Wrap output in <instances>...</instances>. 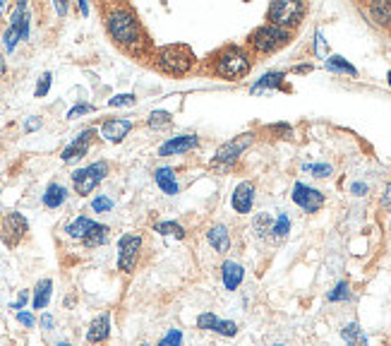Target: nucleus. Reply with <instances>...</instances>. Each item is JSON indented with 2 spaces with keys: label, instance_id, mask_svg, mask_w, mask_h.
Returning <instances> with one entry per match:
<instances>
[{
  "label": "nucleus",
  "instance_id": "f257e3e1",
  "mask_svg": "<svg viewBox=\"0 0 391 346\" xmlns=\"http://www.w3.org/2000/svg\"><path fill=\"white\" fill-rule=\"evenodd\" d=\"M106 29L116 44L127 49L142 46V27L130 8H111L106 15Z\"/></svg>",
  "mask_w": 391,
  "mask_h": 346
},
{
  "label": "nucleus",
  "instance_id": "f03ea898",
  "mask_svg": "<svg viewBox=\"0 0 391 346\" xmlns=\"http://www.w3.org/2000/svg\"><path fill=\"white\" fill-rule=\"evenodd\" d=\"M252 60L240 46H228V49L219 51L214 58V73L224 79H240L250 73Z\"/></svg>",
  "mask_w": 391,
  "mask_h": 346
},
{
  "label": "nucleus",
  "instance_id": "7ed1b4c3",
  "mask_svg": "<svg viewBox=\"0 0 391 346\" xmlns=\"http://www.w3.org/2000/svg\"><path fill=\"white\" fill-rule=\"evenodd\" d=\"M154 60H157V68L166 75H185L195 65V55L187 46H163Z\"/></svg>",
  "mask_w": 391,
  "mask_h": 346
},
{
  "label": "nucleus",
  "instance_id": "20e7f679",
  "mask_svg": "<svg viewBox=\"0 0 391 346\" xmlns=\"http://www.w3.org/2000/svg\"><path fill=\"white\" fill-rule=\"evenodd\" d=\"M291 39H293V34H291L288 29L265 25V27H257V29L250 34L247 41L257 53H274V51L284 49L286 44H291Z\"/></svg>",
  "mask_w": 391,
  "mask_h": 346
},
{
  "label": "nucleus",
  "instance_id": "39448f33",
  "mask_svg": "<svg viewBox=\"0 0 391 346\" xmlns=\"http://www.w3.org/2000/svg\"><path fill=\"white\" fill-rule=\"evenodd\" d=\"M305 3H298V0H276L271 3L269 10H267V20L274 27H281V29H293L303 22L305 17Z\"/></svg>",
  "mask_w": 391,
  "mask_h": 346
},
{
  "label": "nucleus",
  "instance_id": "423d86ee",
  "mask_svg": "<svg viewBox=\"0 0 391 346\" xmlns=\"http://www.w3.org/2000/svg\"><path fill=\"white\" fill-rule=\"evenodd\" d=\"M29 25H31L29 8H27V3H17L10 15V27H8L5 34H3V44H5L8 53H12L20 41L29 39Z\"/></svg>",
  "mask_w": 391,
  "mask_h": 346
},
{
  "label": "nucleus",
  "instance_id": "0eeeda50",
  "mask_svg": "<svg viewBox=\"0 0 391 346\" xmlns=\"http://www.w3.org/2000/svg\"><path fill=\"white\" fill-rule=\"evenodd\" d=\"M108 176V164L106 161H96V164H89L84 169H77L72 173V186L77 195H89L103 178Z\"/></svg>",
  "mask_w": 391,
  "mask_h": 346
},
{
  "label": "nucleus",
  "instance_id": "6e6552de",
  "mask_svg": "<svg viewBox=\"0 0 391 346\" xmlns=\"http://www.w3.org/2000/svg\"><path fill=\"white\" fill-rule=\"evenodd\" d=\"M252 142H254V132H245V135L233 137L230 142H226V145H221L219 149H216L214 159H211V166H216V169H228V166H233L235 161H238V156L243 154Z\"/></svg>",
  "mask_w": 391,
  "mask_h": 346
},
{
  "label": "nucleus",
  "instance_id": "1a4fd4ad",
  "mask_svg": "<svg viewBox=\"0 0 391 346\" xmlns=\"http://www.w3.org/2000/svg\"><path fill=\"white\" fill-rule=\"evenodd\" d=\"M139 250H142V238L137 234H125L118 240V269L122 274H130L135 269Z\"/></svg>",
  "mask_w": 391,
  "mask_h": 346
},
{
  "label": "nucleus",
  "instance_id": "9d476101",
  "mask_svg": "<svg viewBox=\"0 0 391 346\" xmlns=\"http://www.w3.org/2000/svg\"><path fill=\"white\" fill-rule=\"evenodd\" d=\"M27 231H29V221H27L25 214H20V212L5 214L3 226H0V236H3V243H5L8 248H15V245L25 238Z\"/></svg>",
  "mask_w": 391,
  "mask_h": 346
},
{
  "label": "nucleus",
  "instance_id": "9b49d317",
  "mask_svg": "<svg viewBox=\"0 0 391 346\" xmlns=\"http://www.w3.org/2000/svg\"><path fill=\"white\" fill-rule=\"evenodd\" d=\"M293 202L300 207L303 212H308V214H314V212H319V207L324 205V195L317 190V188H310L305 186V183H295L293 186Z\"/></svg>",
  "mask_w": 391,
  "mask_h": 346
},
{
  "label": "nucleus",
  "instance_id": "f8f14e48",
  "mask_svg": "<svg viewBox=\"0 0 391 346\" xmlns=\"http://www.w3.org/2000/svg\"><path fill=\"white\" fill-rule=\"evenodd\" d=\"M94 135H96V130H94V127H87V130H82L72 142H70L68 147H65L63 154H60V159H63L65 164H70V161H77V159H82V156H87L89 145H92V137Z\"/></svg>",
  "mask_w": 391,
  "mask_h": 346
},
{
  "label": "nucleus",
  "instance_id": "ddd939ff",
  "mask_svg": "<svg viewBox=\"0 0 391 346\" xmlns=\"http://www.w3.org/2000/svg\"><path fill=\"white\" fill-rule=\"evenodd\" d=\"M197 327H200V330H206V332H216V334H221V336L238 334V325H235L233 320H221V317H216L214 312H202V315L197 317Z\"/></svg>",
  "mask_w": 391,
  "mask_h": 346
},
{
  "label": "nucleus",
  "instance_id": "4468645a",
  "mask_svg": "<svg viewBox=\"0 0 391 346\" xmlns=\"http://www.w3.org/2000/svg\"><path fill=\"white\" fill-rule=\"evenodd\" d=\"M200 147V137L197 135H178L171 137L168 142H163L159 147V154L161 156H176V154H187V151L197 149Z\"/></svg>",
  "mask_w": 391,
  "mask_h": 346
},
{
  "label": "nucleus",
  "instance_id": "2eb2a0df",
  "mask_svg": "<svg viewBox=\"0 0 391 346\" xmlns=\"http://www.w3.org/2000/svg\"><path fill=\"white\" fill-rule=\"evenodd\" d=\"M230 205H233V210L238 212V214H250L254 205V183L250 181L238 183V188H235L233 195H230Z\"/></svg>",
  "mask_w": 391,
  "mask_h": 346
},
{
  "label": "nucleus",
  "instance_id": "dca6fc26",
  "mask_svg": "<svg viewBox=\"0 0 391 346\" xmlns=\"http://www.w3.org/2000/svg\"><path fill=\"white\" fill-rule=\"evenodd\" d=\"M130 130H133V121H127V118H108V121H103V125H101L103 140L113 142V145L125 140Z\"/></svg>",
  "mask_w": 391,
  "mask_h": 346
},
{
  "label": "nucleus",
  "instance_id": "f3484780",
  "mask_svg": "<svg viewBox=\"0 0 391 346\" xmlns=\"http://www.w3.org/2000/svg\"><path fill=\"white\" fill-rule=\"evenodd\" d=\"M111 336V315L108 312H101L92 320L87 330V341L89 344H103V341Z\"/></svg>",
  "mask_w": 391,
  "mask_h": 346
},
{
  "label": "nucleus",
  "instance_id": "a211bd4d",
  "mask_svg": "<svg viewBox=\"0 0 391 346\" xmlns=\"http://www.w3.org/2000/svg\"><path fill=\"white\" fill-rule=\"evenodd\" d=\"M221 279H224V286L228 288V291H235V288H238L240 284H243V279H245L243 264L226 260V262L221 264Z\"/></svg>",
  "mask_w": 391,
  "mask_h": 346
},
{
  "label": "nucleus",
  "instance_id": "6ab92c4d",
  "mask_svg": "<svg viewBox=\"0 0 391 346\" xmlns=\"http://www.w3.org/2000/svg\"><path fill=\"white\" fill-rule=\"evenodd\" d=\"M154 178H157V186L161 188V193H166V195L173 197L180 193V183L176 178V171L168 169V166H161V169L154 171Z\"/></svg>",
  "mask_w": 391,
  "mask_h": 346
},
{
  "label": "nucleus",
  "instance_id": "aec40b11",
  "mask_svg": "<svg viewBox=\"0 0 391 346\" xmlns=\"http://www.w3.org/2000/svg\"><path fill=\"white\" fill-rule=\"evenodd\" d=\"M206 240H209V245L216 250V253H228L230 248V234L228 229H226L224 224H214L209 231H206Z\"/></svg>",
  "mask_w": 391,
  "mask_h": 346
},
{
  "label": "nucleus",
  "instance_id": "412c9836",
  "mask_svg": "<svg viewBox=\"0 0 391 346\" xmlns=\"http://www.w3.org/2000/svg\"><path fill=\"white\" fill-rule=\"evenodd\" d=\"M31 293H34L31 308H34V310H44V308L51 303V296H53V282H51V279H39Z\"/></svg>",
  "mask_w": 391,
  "mask_h": 346
},
{
  "label": "nucleus",
  "instance_id": "4be33fe9",
  "mask_svg": "<svg viewBox=\"0 0 391 346\" xmlns=\"http://www.w3.org/2000/svg\"><path fill=\"white\" fill-rule=\"evenodd\" d=\"M41 200H44V205L49 207V210H58V207L68 200V188L60 186V183H49V188L44 190Z\"/></svg>",
  "mask_w": 391,
  "mask_h": 346
},
{
  "label": "nucleus",
  "instance_id": "5701e85b",
  "mask_svg": "<svg viewBox=\"0 0 391 346\" xmlns=\"http://www.w3.org/2000/svg\"><path fill=\"white\" fill-rule=\"evenodd\" d=\"M94 224H96V221L89 219V217H77V219L70 221V224L65 226V234H68L70 238H79V240H84V238H87L89 231L94 229Z\"/></svg>",
  "mask_w": 391,
  "mask_h": 346
},
{
  "label": "nucleus",
  "instance_id": "b1692460",
  "mask_svg": "<svg viewBox=\"0 0 391 346\" xmlns=\"http://www.w3.org/2000/svg\"><path fill=\"white\" fill-rule=\"evenodd\" d=\"M284 79H286V73H265L252 87H250V92L259 94V92H267V89H276L284 84Z\"/></svg>",
  "mask_w": 391,
  "mask_h": 346
},
{
  "label": "nucleus",
  "instance_id": "393cba45",
  "mask_svg": "<svg viewBox=\"0 0 391 346\" xmlns=\"http://www.w3.org/2000/svg\"><path fill=\"white\" fill-rule=\"evenodd\" d=\"M111 240V229L106 224H94V229L87 234V238L82 240L87 248H101Z\"/></svg>",
  "mask_w": 391,
  "mask_h": 346
},
{
  "label": "nucleus",
  "instance_id": "a878e982",
  "mask_svg": "<svg viewBox=\"0 0 391 346\" xmlns=\"http://www.w3.org/2000/svg\"><path fill=\"white\" fill-rule=\"evenodd\" d=\"M341 339L346 341V346H367V336L358 322H348V325L343 327Z\"/></svg>",
  "mask_w": 391,
  "mask_h": 346
},
{
  "label": "nucleus",
  "instance_id": "bb28decb",
  "mask_svg": "<svg viewBox=\"0 0 391 346\" xmlns=\"http://www.w3.org/2000/svg\"><path fill=\"white\" fill-rule=\"evenodd\" d=\"M291 234V219L286 212H281L279 217H274V224H271V231H269V238L274 240V243H281V240H286V236Z\"/></svg>",
  "mask_w": 391,
  "mask_h": 346
},
{
  "label": "nucleus",
  "instance_id": "cd10ccee",
  "mask_svg": "<svg viewBox=\"0 0 391 346\" xmlns=\"http://www.w3.org/2000/svg\"><path fill=\"white\" fill-rule=\"evenodd\" d=\"M367 12H370V17L377 25L381 27L391 25V3H372V5L367 8Z\"/></svg>",
  "mask_w": 391,
  "mask_h": 346
},
{
  "label": "nucleus",
  "instance_id": "c85d7f7f",
  "mask_svg": "<svg viewBox=\"0 0 391 346\" xmlns=\"http://www.w3.org/2000/svg\"><path fill=\"white\" fill-rule=\"evenodd\" d=\"M324 65H327V70H332V73H343V75H351V77H358V70L353 68L346 58H341V55H329V58L324 60Z\"/></svg>",
  "mask_w": 391,
  "mask_h": 346
},
{
  "label": "nucleus",
  "instance_id": "c756f323",
  "mask_svg": "<svg viewBox=\"0 0 391 346\" xmlns=\"http://www.w3.org/2000/svg\"><path fill=\"white\" fill-rule=\"evenodd\" d=\"M154 231L161 236H173V238H185V229L178 221H159L154 224Z\"/></svg>",
  "mask_w": 391,
  "mask_h": 346
},
{
  "label": "nucleus",
  "instance_id": "7c9ffc66",
  "mask_svg": "<svg viewBox=\"0 0 391 346\" xmlns=\"http://www.w3.org/2000/svg\"><path fill=\"white\" fill-rule=\"evenodd\" d=\"M271 224H274V217L262 212V214L254 217V231H257L259 238H269V231H271Z\"/></svg>",
  "mask_w": 391,
  "mask_h": 346
},
{
  "label": "nucleus",
  "instance_id": "2f4dec72",
  "mask_svg": "<svg viewBox=\"0 0 391 346\" xmlns=\"http://www.w3.org/2000/svg\"><path fill=\"white\" fill-rule=\"evenodd\" d=\"M327 301L329 303H341V301H351V286L348 282H338L332 291L327 293Z\"/></svg>",
  "mask_w": 391,
  "mask_h": 346
},
{
  "label": "nucleus",
  "instance_id": "473e14b6",
  "mask_svg": "<svg viewBox=\"0 0 391 346\" xmlns=\"http://www.w3.org/2000/svg\"><path fill=\"white\" fill-rule=\"evenodd\" d=\"M173 123V116L168 111H152L147 118V125L152 127V130H159V127H166Z\"/></svg>",
  "mask_w": 391,
  "mask_h": 346
},
{
  "label": "nucleus",
  "instance_id": "72a5a7b5",
  "mask_svg": "<svg viewBox=\"0 0 391 346\" xmlns=\"http://www.w3.org/2000/svg\"><path fill=\"white\" fill-rule=\"evenodd\" d=\"M303 171H310L314 178H329V176H332L334 169L329 164H305Z\"/></svg>",
  "mask_w": 391,
  "mask_h": 346
},
{
  "label": "nucleus",
  "instance_id": "f704fd0d",
  "mask_svg": "<svg viewBox=\"0 0 391 346\" xmlns=\"http://www.w3.org/2000/svg\"><path fill=\"white\" fill-rule=\"evenodd\" d=\"M137 103V97L135 94H116L113 99H108V106L120 108V106H135Z\"/></svg>",
  "mask_w": 391,
  "mask_h": 346
},
{
  "label": "nucleus",
  "instance_id": "c9c22d12",
  "mask_svg": "<svg viewBox=\"0 0 391 346\" xmlns=\"http://www.w3.org/2000/svg\"><path fill=\"white\" fill-rule=\"evenodd\" d=\"M92 210L96 212V214H106V212L113 210V200L108 195H98L92 200Z\"/></svg>",
  "mask_w": 391,
  "mask_h": 346
},
{
  "label": "nucleus",
  "instance_id": "e433bc0d",
  "mask_svg": "<svg viewBox=\"0 0 391 346\" xmlns=\"http://www.w3.org/2000/svg\"><path fill=\"white\" fill-rule=\"evenodd\" d=\"M159 346H183V330H168L166 336H163L161 341H159Z\"/></svg>",
  "mask_w": 391,
  "mask_h": 346
},
{
  "label": "nucleus",
  "instance_id": "4c0bfd02",
  "mask_svg": "<svg viewBox=\"0 0 391 346\" xmlns=\"http://www.w3.org/2000/svg\"><path fill=\"white\" fill-rule=\"evenodd\" d=\"M51 82H53V75L51 73H44L39 77V84H36V89H34V97H46L49 94V89H51Z\"/></svg>",
  "mask_w": 391,
  "mask_h": 346
},
{
  "label": "nucleus",
  "instance_id": "58836bf2",
  "mask_svg": "<svg viewBox=\"0 0 391 346\" xmlns=\"http://www.w3.org/2000/svg\"><path fill=\"white\" fill-rule=\"evenodd\" d=\"M94 111V106L92 103H77V106H72L68 111V118L72 121V118H77V116H84V113H92Z\"/></svg>",
  "mask_w": 391,
  "mask_h": 346
},
{
  "label": "nucleus",
  "instance_id": "ea45409f",
  "mask_svg": "<svg viewBox=\"0 0 391 346\" xmlns=\"http://www.w3.org/2000/svg\"><path fill=\"white\" fill-rule=\"evenodd\" d=\"M17 322H20V325H25L27 330H31V327L36 325V317L31 315L29 310H20V312H17Z\"/></svg>",
  "mask_w": 391,
  "mask_h": 346
},
{
  "label": "nucleus",
  "instance_id": "a19ab883",
  "mask_svg": "<svg viewBox=\"0 0 391 346\" xmlns=\"http://www.w3.org/2000/svg\"><path fill=\"white\" fill-rule=\"evenodd\" d=\"M314 53H317L319 58H324V53H327V41H324L322 32H317V34H314Z\"/></svg>",
  "mask_w": 391,
  "mask_h": 346
},
{
  "label": "nucleus",
  "instance_id": "79ce46f5",
  "mask_svg": "<svg viewBox=\"0 0 391 346\" xmlns=\"http://www.w3.org/2000/svg\"><path fill=\"white\" fill-rule=\"evenodd\" d=\"M269 130L276 132V135H284V137H291V135H293V127H291L288 123H276V125H271Z\"/></svg>",
  "mask_w": 391,
  "mask_h": 346
},
{
  "label": "nucleus",
  "instance_id": "37998d69",
  "mask_svg": "<svg viewBox=\"0 0 391 346\" xmlns=\"http://www.w3.org/2000/svg\"><path fill=\"white\" fill-rule=\"evenodd\" d=\"M27 303H29V291H20V298H17V301L15 303H12V310H17V312H20V310H25V306H27Z\"/></svg>",
  "mask_w": 391,
  "mask_h": 346
},
{
  "label": "nucleus",
  "instance_id": "c03bdc74",
  "mask_svg": "<svg viewBox=\"0 0 391 346\" xmlns=\"http://www.w3.org/2000/svg\"><path fill=\"white\" fill-rule=\"evenodd\" d=\"M381 207H384L386 212H391V183L384 186V193H381Z\"/></svg>",
  "mask_w": 391,
  "mask_h": 346
},
{
  "label": "nucleus",
  "instance_id": "a18cd8bd",
  "mask_svg": "<svg viewBox=\"0 0 391 346\" xmlns=\"http://www.w3.org/2000/svg\"><path fill=\"white\" fill-rule=\"evenodd\" d=\"M39 325H41V330H53V315H51V312H44V315H41V320H39Z\"/></svg>",
  "mask_w": 391,
  "mask_h": 346
},
{
  "label": "nucleus",
  "instance_id": "49530a36",
  "mask_svg": "<svg viewBox=\"0 0 391 346\" xmlns=\"http://www.w3.org/2000/svg\"><path fill=\"white\" fill-rule=\"evenodd\" d=\"M351 193H353V195H358V197H362V195H367V186H365V183H353Z\"/></svg>",
  "mask_w": 391,
  "mask_h": 346
},
{
  "label": "nucleus",
  "instance_id": "de8ad7c7",
  "mask_svg": "<svg viewBox=\"0 0 391 346\" xmlns=\"http://www.w3.org/2000/svg\"><path fill=\"white\" fill-rule=\"evenodd\" d=\"M39 127H41L39 118H29V121L25 123V132H34V130H39Z\"/></svg>",
  "mask_w": 391,
  "mask_h": 346
},
{
  "label": "nucleus",
  "instance_id": "09e8293b",
  "mask_svg": "<svg viewBox=\"0 0 391 346\" xmlns=\"http://www.w3.org/2000/svg\"><path fill=\"white\" fill-rule=\"evenodd\" d=\"M55 12H58V15H65V12H68V3L58 0V3H55Z\"/></svg>",
  "mask_w": 391,
  "mask_h": 346
},
{
  "label": "nucleus",
  "instance_id": "8fccbe9b",
  "mask_svg": "<svg viewBox=\"0 0 391 346\" xmlns=\"http://www.w3.org/2000/svg\"><path fill=\"white\" fill-rule=\"evenodd\" d=\"M79 12H82V15H89V5H87V3H84V0H79Z\"/></svg>",
  "mask_w": 391,
  "mask_h": 346
},
{
  "label": "nucleus",
  "instance_id": "3c124183",
  "mask_svg": "<svg viewBox=\"0 0 391 346\" xmlns=\"http://www.w3.org/2000/svg\"><path fill=\"white\" fill-rule=\"evenodd\" d=\"M293 70L295 73H310L312 68H310V65H298V68H293Z\"/></svg>",
  "mask_w": 391,
  "mask_h": 346
},
{
  "label": "nucleus",
  "instance_id": "603ef678",
  "mask_svg": "<svg viewBox=\"0 0 391 346\" xmlns=\"http://www.w3.org/2000/svg\"><path fill=\"white\" fill-rule=\"evenodd\" d=\"M3 75H5V58L0 55V77H3Z\"/></svg>",
  "mask_w": 391,
  "mask_h": 346
},
{
  "label": "nucleus",
  "instance_id": "864d4df0",
  "mask_svg": "<svg viewBox=\"0 0 391 346\" xmlns=\"http://www.w3.org/2000/svg\"><path fill=\"white\" fill-rule=\"evenodd\" d=\"M55 346H72V344H70V341H58Z\"/></svg>",
  "mask_w": 391,
  "mask_h": 346
},
{
  "label": "nucleus",
  "instance_id": "5fc2aeb1",
  "mask_svg": "<svg viewBox=\"0 0 391 346\" xmlns=\"http://www.w3.org/2000/svg\"><path fill=\"white\" fill-rule=\"evenodd\" d=\"M386 79H389V87H391V70H389V75H386Z\"/></svg>",
  "mask_w": 391,
  "mask_h": 346
},
{
  "label": "nucleus",
  "instance_id": "6e6d98bb",
  "mask_svg": "<svg viewBox=\"0 0 391 346\" xmlns=\"http://www.w3.org/2000/svg\"><path fill=\"white\" fill-rule=\"evenodd\" d=\"M274 346H286V344H274Z\"/></svg>",
  "mask_w": 391,
  "mask_h": 346
},
{
  "label": "nucleus",
  "instance_id": "4d7b16f0",
  "mask_svg": "<svg viewBox=\"0 0 391 346\" xmlns=\"http://www.w3.org/2000/svg\"><path fill=\"white\" fill-rule=\"evenodd\" d=\"M142 346H149V344H142Z\"/></svg>",
  "mask_w": 391,
  "mask_h": 346
}]
</instances>
